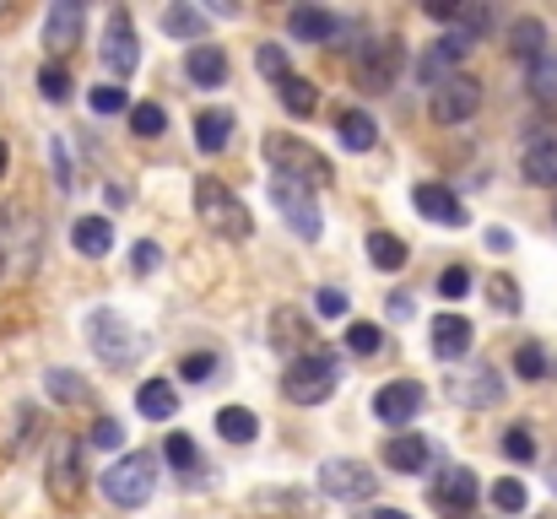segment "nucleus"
<instances>
[{"mask_svg":"<svg viewBox=\"0 0 557 519\" xmlns=\"http://www.w3.org/2000/svg\"><path fill=\"white\" fill-rule=\"evenodd\" d=\"M82 0H54L49 5V16H44V49L60 60V54H71L76 49V38H82Z\"/></svg>","mask_w":557,"mask_h":519,"instance_id":"4468645a","label":"nucleus"},{"mask_svg":"<svg viewBox=\"0 0 557 519\" xmlns=\"http://www.w3.org/2000/svg\"><path fill=\"white\" fill-rule=\"evenodd\" d=\"M265 163L276 169V178H287V184H298V189H309V195L336 178L331 158L314 152L309 141H298V136H265Z\"/></svg>","mask_w":557,"mask_h":519,"instance_id":"f257e3e1","label":"nucleus"},{"mask_svg":"<svg viewBox=\"0 0 557 519\" xmlns=\"http://www.w3.org/2000/svg\"><path fill=\"white\" fill-rule=\"evenodd\" d=\"M216 433H222L227 444H255L260 417H255L249 406H222V411H216Z\"/></svg>","mask_w":557,"mask_h":519,"instance_id":"bb28decb","label":"nucleus"},{"mask_svg":"<svg viewBox=\"0 0 557 519\" xmlns=\"http://www.w3.org/2000/svg\"><path fill=\"white\" fill-rule=\"evenodd\" d=\"M471 44H476V38H466L460 27L444 33V38H433V44L417 54V82H422V87H444L449 76H460V60L471 54Z\"/></svg>","mask_w":557,"mask_h":519,"instance_id":"0eeeda50","label":"nucleus"},{"mask_svg":"<svg viewBox=\"0 0 557 519\" xmlns=\"http://www.w3.org/2000/svg\"><path fill=\"white\" fill-rule=\"evenodd\" d=\"M336 131H342V147L347 152H369L373 141H379V125H373V114H363V109H347L336 120Z\"/></svg>","mask_w":557,"mask_h":519,"instance_id":"cd10ccee","label":"nucleus"},{"mask_svg":"<svg viewBox=\"0 0 557 519\" xmlns=\"http://www.w3.org/2000/svg\"><path fill=\"white\" fill-rule=\"evenodd\" d=\"M363 519H411V515H400V509H369Z\"/></svg>","mask_w":557,"mask_h":519,"instance_id":"3c124183","label":"nucleus"},{"mask_svg":"<svg viewBox=\"0 0 557 519\" xmlns=\"http://www.w3.org/2000/svg\"><path fill=\"white\" fill-rule=\"evenodd\" d=\"M195 217H200L216 238H227V244H244V238L255 233L249 206H244L222 178H200V184H195Z\"/></svg>","mask_w":557,"mask_h":519,"instance_id":"7ed1b4c3","label":"nucleus"},{"mask_svg":"<svg viewBox=\"0 0 557 519\" xmlns=\"http://www.w3.org/2000/svg\"><path fill=\"white\" fill-rule=\"evenodd\" d=\"M438 293H444V298H466V293H471V271H466V265H449V271L438 276Z\"/></svg>","mask_w":557,"mask_h":519,"instance_id":"de8ad7c7","label":"nucleus"},{"mask_svg":"<svg viewBox=\"0 0 557 519\" xmlns=\"http://www.w3.org/2000/svg\"><path fill=\"white\" fill-rule=\"evenodd\" d=\"M476 109H482V82L471 71H460L444 87H433V120L438 125H466Z\"/></svg>","mask_w":557,"mask_h":519,"instance_id":"1a4fd4ad","label":"nucleus"},{"mask_svg":"<svg viewBox=\"0 0 557 519\" xmlns=\"http://www.w3.org/2000/svg\"><path fill=\"white\" fill-rule=\"evenodd\" d=\"M180 373H185V379H211V373H216V357H211V351H189L185 362H180Z\"/></svg>","mask_w":557,"mask_h":519,"instance_id":"09e8293b","label":"nucleus"},{"mask_svg":"<svg viewBox=\"0 0 557 519\" xmlns=\"http://www.w3.org/2000/svg\"><path fill=\"white\" fill-rule=\"evenodd\" d=\"M227 141H233V114H227V109H206V114H195V152L216 158Z\"/></svg>","mask_w":557,"mask_h":519,"instance_id":"5701e85b","label":"nucleus"},{"mask_svg":"<svg viewBox=\"0 0 557 519\" xmlns=\"http://www.w3.org/2000/svg\"><path fill=\"white\" fill-rule=\"evenodd\" d=\"M103 65H109V76H114V87L141 65V44H136V22L125 16V11H114L109 16V27H103Z\"/></svg>","mask_w":557,"mask_h":519,"instance_id":"9b49d317","label":"nucleus"},{"mask_svg":"<svg viewBox=\"0 0 557 519\" xmlns=\"http://www.w3.org/2000/svg\"><path fill=\"white\" fill-rule=\"evenodd\" d=\"M504 455H509L515 466H531V460H536V438H531V428H509V433H504Z\"/></svg>","mask_w":557,"mask_h":519,"instance_id":"79ce46f5","label":"nucleus"},{"mask_svg":"<svg viewBox=\"0 0 557 519\" xmlns=\"http://www.w3.org/2000/svg\"><path fill=\"white\" fill-rule=\"evenodd\" d=\"M131 131H136L141 141H158V136L169 131V114H163V103H131Z\"/></svg>","mask_w":557,"mask_h":519,"instance_id":"f704fd0d","label":"nucleus"},{"mask_svg":"<svg viewBox=\"0 0 557 519\" xmlns=\"http://www.w3.org/2000/svg\"><path fill=\"white\" fill-rule=\"evenodd\" d=\"M342 346L358 351V357H379V351H384V331H379L373 320H352L347 336H342Z\"/></svg>","mask_w":557,"mask_h":519,"instance_id":"72a5a7b5","label":"nucleus"},{"mask_svg":"<svg viewBox=\"0 0 557 519\" xmlns=\"http://www.w3.org/2000/svg\"><path fill=\"white\" fill-rule=\"evenodd\" d=\"M487 298H493V309L498 314H520L525 304H520V282L515 276H487Z\"/></svg>","mask_w":557,"mask_h":519,"instance_id":"4c0bfd02","label":"nucleus"},{"mask_svg":"<svg viewBox=\"0 0 557 519\" xmlns=\"http://www.w3.org/2000/svg\"><path fill=\"white\" fill-rule=\"evenodd\" d=\"M71 244H76L87 260H103V255L114 249V222H109V217H82V222L71 227Z\"/></svg>","mask_w":557,"mask_h":519,"instance_id":"b1692460","label":"nucleus"},{"mask_svg":"<svg viewBox=\"0 0 557 519\" xmlns=\"http://www.w3.org/2000/svg\"><path fill=\"white\" fill-rule=\"evenodd\" d=\"M0 276H5V249H0Z\"/></svg>","mask_w":557,"mask_h":519,"instance_id":"864d4df0","label":"nucleus"},{"mask_svg":"<svg viewBox=\"0 0 557 519\" xmlns=\"http://www.w3.org/2000/svg\"><path fill=\"white\" fill-rule=\"evenodd\" d=\"M49 493H54V504H76V493H82V449L76 444H60L49 455Z\"/></svg>","mask_w":557,"mask_h":519,"instance_id":"6ab92c4d","label":"nucleus"},{"mask_svg":"<svg viewBox=\"0 0 557 519\" xmlns=\"http://www.w3.org/2000/svg\"><path fill=\"white\" fill-rule=\"evenodd\" d=\"M487 498H493V509H498V515H525V504H531V493H525V482H520V477H498Z\"/></svg>","mask_w":557,"mask_h":519,"instance_id":"2f4dec72","label":"nucleus"},{"mask_svg":"<svg viewBox=\"0 0 557 519\" xmlns=\"http://www.w3.org/2000/svg\"><path fill=\"white\" fill-rule=\"evenodd\" d=\"M336 384H342V368H336L331 351H304V357H293L287 373H282V395H287L293 406H325V400L336 395Z\"/></svg>","mask_w":557,"mask_h":519,"instance_id":"20e7f679","label":"nucleus"},{"mask_svg":"<svg viewBox=\"0 0 557 519\" xmlns=\"http://www.w3.org/2000/svg\"><path fill=\"white\" fill-rule=\"evenodd\" d=\"M504 49L515 54V60H542L547 49H553V33H547V22L542 16H515L509 22V33H504Z\"/></svg>","mask_w":557,"mask_h":519,"instance_id":"f3484780","label":"nucleus"},{"mask_svg":"<svg viewBox=\"0 0 557 519\" xmlns=\"http://www.w3.org/2000/svg\"><path fill=\"white\" fill-rule=\"evenodd\" d=\"M163 460H169L174 471H195V460H200V455H195V438H189V433H169Z\"/></svg>","mask_w":557,"mask_h":519,"instance_id":"ea45409f","label":"nucleus"},{"mask_svg":"<svg viewBox=\"0 0 557 519\" xmlns=\"http://www.w3.org/2000/svg\"><path fill=\"white\" fill-rule=\"evenodd\" d=\"M553 487H557V477H553Z\"/></svg>","mask_w":557,"mask_h":519,"instance_id":"5fc2aeb1","label":"nucleus"},{"mask_svg":"<svg viewBox=\"0 0 557 519\" xmlns=\"http://www.w3.org/2000/svg\"><path fill=\"white\" fill-rule=\"evenodd\" d=\"M5 163H11V152H5V141H0V178H5Z\"/></svg>","mask_w":557,"mask_h":519,"instance_id":"603ef678","label":"nucleus"},{"mask_svg":"<svg viewBox=\"0 0 557 519\" xmlns=\"http://www.w3.org/2000/svg\"><path fill=\"white\" fill-rule=\"evenodd\" d=\"M163 33H174V38H189V44H206V16H200V5H169L163 11Z\"/></svg>","mask_w":557,"mask_h":519,"instance_id":"c85d7f7f","label":"nucleus"},{"mask_svg":"<svg viewBox=\"0 0 557 519\" xmlns=\"http://www.w3.org/2000/svg\"><path fill=\"white\" fill-rule=\"evenodd\" d=\"M520 173H525L531 184L553 189L557 184V136H531V141H525V158H520Z\"/></svg>","mask_w":557,"mask_h":519,"instance_id":"412c9836","label":"nucleus"},{"mask_svg":"<svg viewBox=\"0 0 557 519\" xmlns=\"http://www.w3.org/2000/svg\"><path fill=\"white\" fill-rule=\"evenodd\" d=\"M87 109H92V114H125V109H131V92L114 87V82H103V87L87 92Z\"/></svg>","mask_w":557,"mask_h":519,"instance_id":"e433bc0d","label":"nucleus"},{"mask_svg":"<svg viewBox=\"0 0 557 519\" xmlns=\"http://www.w3.org/2000/svg\"><path fill=\"white\" fill-rule=\"evenodd\" d=\"M44 390H49L60 406H82V400H87V379H82L76 368H49V373H44Z\"/></svg>","mask_w":557,"mask_h":519,"instance_id":"c756f323","label":"nucleus"},{"mask_svg":"<svg viewBox=\"0 0 557 519\" xmlns=\"http://www.w3.org/2000/svg\"><path fill=\"white\" fill-rule=\"evenodd\" d=\"M255 65H260L271 82L293 76V65H287V49H282V44H260V49H255Z\"/></svg>","mask_w":557,"mask_h":519,"instance_id":"a19ab883","label":"nucleus"},{"mask_svg":"<svg viewBox=\"0 0 557 519\" xmlns=\"http://www.w3.org/2000/svg\"><path fill=\"white\" fill-rule=\"evenodd\" d=\"M185 71L195 87H222V82H227V54H222L216 44H189Z\"/></svg>","mask_w":557,"mask_h":519,"instance_id":"4be33fe9","label":"nucleus"},{"mask_svg":"<svg viewBox=\"0 0 557 519\" xmlns=\"http://www.w3.org/2000/svg\"><path fill=\"white\" fill-rule=\"evenodd\" d=\"M455 395H460L466 406H493V400H498V368H476Z\"/></svg>","mask_w":557,"mask_h":519,"instance_id":"7c9ffc66","label":"nucleus"},{"mask_svg":"<svg viewBox=\"0 0 557 519\" xmlns=\"http://www.w3.org/2000/svg\"><path fill=\"white\" fill-rule=\"evenodd\" d=\"M428 342H433V357H438V362H460V357L471 351V342H476V331H471L466 314H438L433 331H428Z\"/></svg>","mask_w":557,"mask_h":519,"instance_id":"dca6fc26","label":"nucleus"},{"mask_svg":"<svg viewBox=\"0 0 557 519\" xmlns=\"http://www.w3.org/2000/svg\"><path fill=\"white\" fill-rule=\"evenodd\" d=\"M411 206H417L428 222H438V227H460V222H466L460 195L444 189V184H417V189H411Z\"/></svg>","mask_w":557,"mask_h":519,"instance_id":"a211bd4d","label":"nucleus"},{"mask_svg":"<svg viewBox=\"0 0 557 519\" xmlns=\"http://www.w3.org/2000/svg\"><path fill=\"white\" fill-rule=\"evenodd\" d=\"M38 92H44L49 103H65V98H71V65H65V60H49V65L38 71Z\"/></svg>","mask_w":557,"mask_h":519,"instance_id":"c9c22d12","label":"nucleus"},{"mask_svg":"<svg viewBox=\"0 0 557 519\" xmlns=\"http://www.w3.org/2000/svg\"><path fill=\"white\" fill-rule=\"evenodd\" d=\"M271 200H276V211H282V222L298 233V238H320L325 233V222H320V206H314V195L309 189H298V184H287V178H271Z\"/></svg>","mask_w":557,"mask_h":519,"instance_id":"9d476101","label":"nucleus"},{"mask_svg":"<svg viewBox=\"0 0 557 519\" xmlns=\"http://www.w3.org/2000/svg\"><path fill=\"white\" fill-rule=\"evenodd\" d=\"M369 260L379 271H400L411 255H406V244H400L395 233H369Z\"/></svg>","mask_w":557,"mask_h":519,"instance_id":"473e14b6","label":"nucleus"},{"mask_svg":"<svg viewBox=\"0 0 557 519\" xmlns=\"http://www.w3.org/2000/svg\"><path fill=\"white\" fill-rule=\"evenodd\" d=\"M515 373H520V379H542V373H547V351L536 342H525L515 351Z\"/></svg>","mask_w":557,"mask_h":519,"instance_id":"c03bdc74","label":"nucleus"},{"mask_svg":"<svg viewBox=\"0 0 557 519\" xmlns=\"http://www.w3.org/2000/svg\"><path fill=\"white\" fill-rule=\"evenodd\" d=\"M389 314H395V320H406V314H411V298H406V293H395V298H389Z\"/></svg>","mask_w":557,"mask_h":519,"instance_id":"8fccbe9b","label":"nucleus"},{"mask_svg":"<svg viewBox=\"0 0 557 519\" xmlns=\"http://www.w3.org/2000/svg\"><path fill=\"white\" fill-rule=\"evenodd\" d=\"M87 342H92V351H98L109 368H131V362L141 357V336H136L131 320L114 314V309H98V314L87 320Z\"/></svg>","mask_w":557,"mask_h":519,"instance_id":"39448f33","label":"nucleus"},{"mask_svg":"<svg viewBox=\"0 0 557 519\" xmlns=\"http://www.w3.org/2000/svg\"><path fill=\"white\" fill-rule=\"evenodd\" d=\"M287 33H293L298 44H331V49H336L342 16H331V11H320V5H293V11H287Z\"/></svg>","mask_w":557,"mask_h":519,"instance_id":"2eb2a0df","label":"nucleus"},{"mask_svg":"<svg viewBox=\"0 0 557 519\" xmlns=\"http://www.w3.org/2000/svg\"><path fill=\"white\" fill-rule=\"evenodd\" d=\"M98 487H103V498H109L114 509H141V504H152V493H158V455H147V449L120 455V460L98 477Z\"/></svg>","mask_w":557,"mask_h":519,"instance_id":"f03ea898","label":"nucleus"},{"mask_svg":"<svg viewBox=\"0 0 557 519\" xmlns=\"http://www.w3.org/2000/svg\"><path fill=\"white\" fill-rule=\"evenodd\" d=\"M87 444H92V449H120V444H125L120 417H98V422H92V433H87Z\"/></svg>","mask_w":557,"mask_h":519,"instance_id":"37998d69","label":"nucleus"},{"mask_svg":"<svg viewBox=\"0 0 557 519\" xmlns=\"http://www.w3.org/2000/svg\"><path fill=\"white\" fill-rule=\"evenodd\" d=\"M136 411H141L147 422H169V417L180 411V395H174V384H169V379H147V384L136 390Z\"/></svg>","mask_w":557,"mask_h":519,"instance_id":"393cba45","label":"nucleus"},{"mask_svg":"<svg viewBox=\"0 0 557 519\" xmlns=\"http://www.w3.org/2000/svg\"><path fill=\"white\" fill-rule=\"evenodd\" d=\"M422 384L417 379H389L384 390H373V417L384 422V428H406V422H417V411H422Z\"/></svg>","mask_w":557,"mask_h":519,"instance_id":"f8f14e48","label":"nucleus"},{"mask_svg":"<svg viewBox=\"0 0 557 519\" xmlns=\"http://www.w3.org/2000/svg\"><path fill=\"white\" fill-rule=\"evenodd\" d=\"M400 65H406L400 38H369V44L358 49V60H352V76H358L363 92H389L395 76H400Z\"/></svg>","mask_w":557,"mask_h":519,"instance_id":"423d86ee","label":"nucleus"},{"mask_svg":"<svg viewBox=\"0 0 557 519\" xmlns=\"http://www.w3.org/2000/svg\"><path fill=\"white\" fill-rule=\"evenodd\" d=\"M476 498H482V482H476V471H471V466H449V471L433 482V504H438L449 519L471 515V504H476Z\"/></svg>","mask_w":557,"mask_h":519,"instance_id":"ddd939ff","label":"nucleus"},{"mask_svg":"<svg viewBox=\"0 0 557 519\" xmlns=\"http://www.w3.org/2000/svg\"><path fill=\"white\" fill-rule=\"evenodd\" d=\"M276 98H282V109H287V114H298V120H309V114L320 109V92H314V82H309V76H298V71L276 82Z\"/></svg>","mask_w":557,"mask_h":519,"instance_id":"a878e982","label":"nucleus"},{"mask_svg":"<svg viewBox=\"0 0 557 519\" xmlns=\"http://www.w3.org/2000/svg\"><path fill=\"white\" fill-rule=\"evenodd\" d=\"M314 309H320V320H342L347 314V293L342 287H320L314 293Z\"/></svg>","mask_w":557,"mask_h":519,"instance_id":"49530a36","label":"nucleus"},{"mask_svg":"<svg viewBox=\"0 0 557 519\" xmlns=\"http://www.w3.org/2000/svg\"><path fill=\"white\" fill-rule=\"evenodd\" d=\"M320 493L336 498V504H363L373 498V466L352 460V455H336L320 466Z\"/></svg>","mask_w":557,"mask_h":519,"instance_id":"6e6552de","label":"nucleus"},{"mask_svg":"<svg viewBox=\"0 0 557 519\" xmlns=\"http://www.w3.org/2000/svg\"><path fill=\"white\" fill-rule=\"evenodd\" d=\"M158 265H163V249H158L152 238H141V244L131 249V271H136V276H152Z\"/></svg>","mask_w":557,"mask_h":519,"instance_id":"a18cd8bd","label":"nucleus"},{"mask_svg":"<svg viewBox=\"0 0 557 519\" xmlns=\"http://www.w3.org/2000/svg\"><path fill=\"white\" fill-rule=\"evenodd\" d=\"M531 92L536 98H557V49H547L542 60H531Z\"/></svg>","mask_w":557,"mask_h":519,"instance_id":"58836bf2","label":"nucleus"},{"mask_svg":"<svg viewBox=\"0 0 557 519\" xmlns=\"http://www.w3.org/2000/svg\"><path fill=\"white\" fill-rule=\"evenodd\" d=\"M428 460H433V449H428V438H422V433H395V438L384 444V466H389V471H400V477H422V471H428Z\"/></svg>","mask_w":557,"mask_h":519,"instance_id":"aec40b11","label":"nucleus"}]
</instances>
